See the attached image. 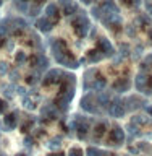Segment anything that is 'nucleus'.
Here are the masks:
<instances>
[{
	"label": "nucleus",
	"instance_id": "obj_16",
	"mask_svg": "<svg viewBox=\"0 0 152 156\" xmlns=\"http://www.w3.org/2000/svg\"><path fill=\"white\" fill-rule=\"evenodd\" d=\"M73 12H76V5H66V7L63 8V13L65 15H71Z\"/></svg>",
	"mask_w": 152,
	"mask_h": 156
},
{
	"label": "nucleus",
	"instance_id": "obj_12",
	"mask_svg": "<svg viewBox=\"0 0 152 156\" xmlns=\"http://www.w3.org/2000/svg\"><path fill=\"white\" fill-rule=\"evenodd\" d=\"M46 12H47V16H49V18H58V10H57V5H53V3H52V5H49Z\"/></svg>",
	"mask_w": 152,
	"mask_h": 156
},
{
	"label": "nucleus",
	"instance_id": "obj_23",
	"mask_svg": "<svg viewBox=\"0 0 152 156\" xmlns=\"http://www.w3.org/2000/svg\"><path fill=\"white\" fill-rule=\"evenodd\" d=\"M50 156H65L63 153H55V154H50Z\"/></svg>",
	"mask_w": 152,
	"mask_h": 156
},
{
	"label": "nucleus",
	"instance_id": "obj_11",
	"mask_svg": "<svg viewBox=\"0 0 152 156\" xmlns=\"http://www.w3.org/2000/svg\"><path fill=\"white\" fill-rule=\"evenodd\" d=\"M5 125H7L8 129H13V127L16 125V114H8L5 117Z\"/></svg>",
	"mask_w": 152,
	"mask_h": 156
},
{
	"label": "nucleus",
	"instance_id": "obj_21",
	"mask_svg": "<svg viewBox=\"0 0 152 156\" xmlns=\"http://www.w3.org/2000/svg\"><path fill=\"white\" fill-rule=\"evenodd\" d=\"M60 146V143H58V138H53L52 140V148H58Z\"/></svg>",
	"mask_w": 152,
	"mask_h": 156
},
{
	"label": "nucleus",
	"instance_id": "obj_17",
	"mask_svg": "<svg viewBox=\"0 0 152 156\" xmlns=\"http://www.w3.org/2000/svg\"><path fill=\"white\" fill-rule=\"evenodd\" d=\"M15 60H16V63H23L24 60H26V55H24V52H18L16 57H15Z\"/></svg>",
	"mask_w": 152,
	"mask_h": 156
},
{
	"label": "nucleus",
	"instance_id": "obj_13",
	"mask_svg": "<svg viewBox=\"0 0 152 156\" xmlns=\"http://www.w3.org/2000/svg\"><path fill=\"white\" fill-rule=\"evenodd\" d=\"M68 156H83V150L78 148V146H73L70 150V153H68Z\"/></svg>",
	"mask_w": 152,
	"mask_h": 156
},
{
	"label": "nucleus",
	"instance_id": "obj_3",
	"mask_svg": "<svg viewBox=\"0 0 152 156\" xmlns=\"http://www.w3.org/2000/svg\"><path fill=\"white\" fill-rule=\"evenodd\" d=\"M130 80L128 78H118V80H115L113 81V90L117 91V93H125V91H128L130 90Z\"/></svg>",
	"mask_w": 152,
	"mask_h": 156
},
{
	"label": "nucleus",
	"instance_id": "obj_9",
	"mask_svg": "<svg viewBox=\"0 0 152 156\" xmlns=\"http://www.w3.org/2000/svg\"><path fill=\"white\" fill-rule=\"evenodd\" d=\"M36 26L39 29H42V31H49V29H52V23L49 21L47 18H42V20H39V21L36 23Z\"/></svg>",
	"mask_w": 152,
	"mask_h": 156
},
{
	"label": "nucleus",
	"instance_id": "obj_27",
	"mask_svg": "<svg viewBox=\"0 0 152 156\" xmlns=\"http://www.w3.org/2000/svg\"><path fill=\"white\" fill-rule=\"evenodd\" d=\"M0 5H2V0H0Z\"/></svg>",
	"mask_w": 152,
	"mask_h": 156
},
{
	"label": "nucleus",
	"instance_id": "obj_20",
	"mask_svg": "<svg viewBox=\"0 0 152 156\" xmlns=\"http://www.w3.org/2000/svg\"><path fill=\"white\" fill-rule=\"evenodd\" d=\"M5 109H7V102H5L3 99H0V112H3Z\"/></svg>",
	"mask_w": 152,
	"mask_h": 156
},
{
	"label": "nucleus",
	"instance_id": "obj_10",
	"mask_svg": "<svg viewBox=\"0 0 152 156\" xmlns=\"http://www.w3.org/2000/svg\"><path fill=\"white\" fill-rule=\"evenodd\" d=\"M81 106H83V109H86V111H89V112H96V106H94V101H92V99L84 98V99L81 101Z\"/></svg>",
	"mask_w": 152,
	"mask_h": 156
},
{
	"label": "nucleus",
	"instance_id": "obj_24",
	"mask_svg": "<svg viewBox=\"0 0 152 156\" xmlns=\"http://www.w3.org/2000/svg\"><path fill=\"white\" fill-rule=\"evenodd\" d=\"M36 3H44V0H34Z\"/></svg>",
	"mask_w": 152,
	"mask_h": 156
},
{
	"label": "nucleus",
	"instance_id": "obj_8",
	"mask_svg": "<svg viewBox=\"0 0 152 156\" xmlns=\"http://www.w3.org/2000/svg\"><path fill=\"white\" fill-rule=\"evenodd\" d=\"M58 75H60V70H52V72H49L47 76H46V80H44V85H49V83L57 81V80H58V78H57Z\"/></svg>",
	"mask_w": 152,
	"mask_h": 156
},
{
	"label": "nucleus",
	"instance_id": "obj_4",
	"mask_svg": "<svg viewBox=\"0 0 152 156\" xmlns=\"http://www.w3.org/2000/svg\"><path fill=\"white\" fill-rule=\"evenodd\" d=\"M110 115H115V117H123L125 115V109H123V104H120V102H112L110 106Z\"/></svg>",
	"mask_w": 152,
	"mask_h": 156
},
{
	"label": "nucleus",
	"instance_id": "obj_25",
	"mask_svg": "<svg viewBox=\"0 0 152 156\" xmlns=\"http://www.w3.org/2000/svg\"><path fill=\"white\" fill-rule=\"evenodd\" d=\"M16 156H26V154H23V153H19V154H16Z\"/></svg>",
	"mask_w": 152,
	"mask_h": 156
},
{
	"label": "nucleus",
	"instance_id": "obj_14",
	"mask_svg": "<svg viewBox=\"0 0 152 156\" xmlns=\"http://www.w3.org/2000/svg\"><path fill=\"white\" fill-rule=\"evenodd\" d=\"M105 86V80H104V76H99L96 80V83H94V88L96 90H100V88H104Z\"/></svg>",
	"mask_w": 152,
	"mask_h": 156
},
{
	"label": "nucleus",
	"instance_id": "obj_1",
	"mask_svg": "<svg viewBox=\"0 0 152 156\" xmlns=\"http://www.w3.org/2000/svg\"><path fill=\"white\" fill-rule=\"evenodd\" d=\"M136 88H138L139 91L146 93V94H150L152 93V76L139 73L138 78H136Z\"/></svg>",
	"mask_w": 152,
	"mask_h": 156
},
{
	"label": "nucleus",
	"instance_id": "obj_2",
	"mask_svg": "<svg viewBox=\"0 0 152 156\" xmlns=\"http://www.w3.org/2000/svg\"><path fill=\"white\" fill-rule=\"evenodd\" d=\"M73 28H75V31L78 33V36L84 37L87 29H89V20H87L84 15H79V16H76V20L73 21Z\"/></svg>",
	"mask_w": 152,
	"mask_h": 156
},
{
	"label": "nucleus",
	"instance_id": "obj_18",
	"mask_svg": "<svg viewBox=\"0 0 152 156\" xmlns=\"http://www.w3.org/2000/svg\"><path fill=\"white\" fill-rule=\"evenodd\" d=\"M87 156H102V153L96 148H89L87 150Z\"/></svg>",
	"mask_w": 152,
	"mask_h": 156
},
{
	"label": "nucleus",
	"instance_id": "obj_6",
	"mask_svg": "<svg viewBox=\"0 0 152 156\" xmlns=\"http://www.w3.org/2000/svg\"><path fill=\"white\" fill-rule=\"evenodd\" d=\"M112 138H113L117 143H121V141L125 140V133H123V130L120 129V127H115L113 130H112Z\"/></svg>",
	"mask_w": 152,
	"mask_h": 156
},
{
	"label": "nucleus",
	"instance_id": "obj_26",
	"mask_svg": "<svg viewBox=\"0 0 152 156\" xmlns=\"http://www.w3.org/2000/svg\"><path fill=\"white\" fill-rule=\"evenodd\" d=\"M150 37H152V31H150Z\"/></svg>",
	"mask_w": 152,
	"mask_h": 156
},
{
	"label": "nucleus",
	"instance_id": "obj_7",
	"mask_svg": "<svg viewBox=\"0 0 152 156\" xmlns=\"http://www.w3.org/2000/svg\"><path fill=\"white\" fill-rule=\"evenodd\" d=\"M87 60H89V63H97L99 60H102V54L99 51H89L87 52Z\"/></svg>",
	"mask_w": 152,
	"mask_h": 156
},
{
	"label": "nucleus",
	"instance_id": "obj_5",
	"mask_svg": "<svg viewBox=\"0 0 152 156\" xmlns=\"http://www.w3.org/2000/svg\"><path fill=\"white\" fill-rule=\"evenodd\" d=\"M99 47H100V51L104 52L105 55H110V54L113 52V47H112V44L109 42V39H105V37H100Z\"/></svg>",
	"mask_w": 152,
	"mask_h": 156
},
{
	"label": "nucleus",
	"instance_id": "obj_19",
	"mask_svg": "<svg viewBox=\"0 0 152 156\" xmlns=\"http://www.w3.org/2000/svg\"><path fill=\"white\" fill-rule=\"evenodd\" d=\"M5 72H7V63H5V62H0V75H3Z\"/></svg>",
	"mask_w": 152,
	"mask_h": 156
},
{
	"label": "nucleus",
	"instance_id": "obj_22",
	"mask_svg": "<svg viewBox=\"0 0 152 156\" xmlns=\"http://www.w3.org/2000/svg\"><path fill=\"white\" fill-rule=\"evenodd\" d=\"M146 7H147V12L152 15V2H147V5H146Z\"/></svg>",
	"mask_w": 152,
	"mask_h": 156
},
{
	"label": "nucleus",
	"instance_id": "obj_15",
	"mask_svg": "<svg viewBox=\"0 0 152 156\" xmlns=\"http://www.w3.org/2000/svg\"><path fill=\"white\" fill-rule=\"evenodd\" d=\"M104 133H105V124H99L96 127V136L99 138V136L104 135Z\"/></svg>",
	"mask_w": 152,
	"mask_h": 156
}]
</instances>
